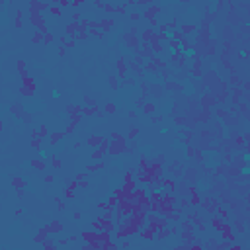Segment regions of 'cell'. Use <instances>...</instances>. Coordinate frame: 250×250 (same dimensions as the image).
<instances>
[{
	"label": "cell",
	"instance_id": "1",
	"mask_svg": "<svg viewBox=\"0 0 250 250\" xmlns=\"http://www.w3.org/2000/svg\"><path fill=\"white\" fill-rule=\"evenodd\" d=\"M104 141H106L104 137H100V135H92L90 139H88V145H90L92 149H96V147H100V145L104 143Z\"/></svg>",
	"mask_w": 250,
	"mask_h": 250
},
{
	"label": "cell",
	"instance_id": "2",
	"mask_svg": "<svg viewBox=\"0 0 250 250\" xmlns=\"http://www.w3.org/2000/svg\"><path fill=\"white\" fill-rule=\"evenodd\" d=\"M104 109H106L108 113H113V112H115V102H112V104H109V102H108V104H106V108H104Z\"/></svg>",
	"mask_w": 250,
	"mask_h": 250
},
{
	"label": "cell",
	"instance_id": "3",
	"mask_svg": "<svg viewBox=\"0 0 250 250\" xmlns=\"http://www.w3.org/2000/svg\"><path fill=\"white\" fill-rule=\"evenodd\" d=\"M39 41H43V31H35L33 33V43H39Z\"/></svg>",
	"mask_w": 250,
	"mask_h": 250
},
{
	"label": "cell",
	"instance_id": "4",
	"mask_svg": "<svg viewBox=\"0 0 250 250\" xmlns=\"http://www.w3.org/2000/svg\"><path fill=\"white\" fill-rule=\"evenodd\" d=\"M238 55H240V57H242V59H246V57H248V51H246V49H244V47H242V49H240V51H238Z\"/></svg>",
	"mask_w": 250,
	"mask_h": 250
},
{
	"label": "cell",
	"instance_id": "5",
	"mask_svg": "<svg viewBox=\"0 0 250 250\" xmlns=\"http://www.w3.org/2000/svg\"><path fill=\"white\" fill-rule=\"evenodd\" d=\"M51 96H53V98L57 100L59 96H61V94H59V90H57V88H55V90H51Z\"/></svg>",
	"mask_w": 250,
	"mask_h": 250
}]
</instances>
